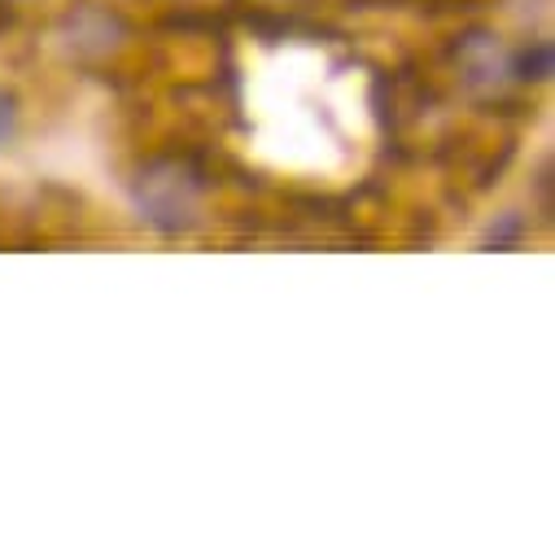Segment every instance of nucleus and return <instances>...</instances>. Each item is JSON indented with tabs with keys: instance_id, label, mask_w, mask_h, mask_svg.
Here are the masks:
<instances>
[{
	"instance_id": "f257e3e1",
	"label": "nucleus",
	"mask_w": 555,
	"mask_h": 555,
	"mask_svg": "<svg viewBox=\"0 0 555 555\" xmlns=\"http://www.w3.org/2000/svg\"><path fill=\"white\" fill-rule=\"evenodd\" d=\"M202 171L184 158H158L141 171V180H135V206H141V215L163 228V232H180L197 219V202H202Z\"/></svg>"
},
{
	"instance_id": "f03ea898",
	"label": "nucleus",
	"mask_w": 555,
	"mask_h": 555,
	"mask_svg": "<svg viewBox=\"0 0 555 555\" xmlns=\"http://www.w3.org/2000/svg\"><path fill=\"white\" fill-rule=\"evenodd\" d=\"M455 66H460V83L468 88V96L477 101H503L516 83L512 70V53L499 44V36L490 31H468L455 44Z\"/></svg>"
},
{
	"instance_id": "7ed1b4c3",
	"label": "nucleus",
	"mask_w": 555,
	"mask_h": 555,
	"mask_svg": "<svg viewBox=\"0 0 555 555\" xmlns=\"http://www.w3.org/2000/svg\"><path fill=\"white\" fill-rule=\"evenodd\" d=\"M118 36H122V23H118L114 14H105V10H92V5H88V10H75V14L66 18V44H70L75 57L109 53Z\"/></svg>"
},
{
	"instance_id": "20e7f679",
	"label": "nucleus",
	"mask_w": 555,
	"mask_h": 555,
	"mask_svg": "<svg viewBox=\"0 0 555 555\" xmlns=\"http://www.w3.org/2000/svg\"><path fill=\"white\" fill-rule=\"evenodd\" d=\"M516 83H546L555 75V49L551 40H529L520 53H512Z\"/></svg>"
},
{
	"instance_id": "39448f33",
	"label": "nucleus",
	"mask_w": 555,
	"mask_h": 555,
	"mask_svg": "<svg viewBox=\"0 0 555 555\" xmlns=\"http://www.w3.org/2000/svg\"><path fill=\"white\" fill-rule=\"evenodd\" d=\"M525 236V219L520 215H507L503 223H494L490 232H486V241L494 245V249H503V245H512V241H520Z\"/></svg>"
},
{
	"instance_id": "423d86ee",
	"label": "nucleus",
	"mask_w": 555,
	"mask_h": 555,
	"mask_svg": "<svg viewBox=\"0 0 555 555\" xmlns=\"http://www.w3.org/2000/svg\"><path fill=\"white\" fill-rule=\"evenodd\" d=\"M18 131V101L10 92H0V145H10Z\"/></svg>"
}]
</instances>
